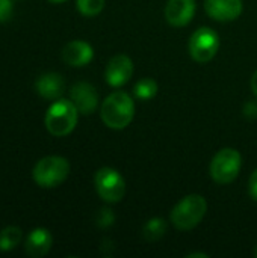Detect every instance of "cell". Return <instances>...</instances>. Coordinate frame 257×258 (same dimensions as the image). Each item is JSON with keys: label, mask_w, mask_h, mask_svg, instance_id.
<instances>
[{"label": "cell", "mask_w": 257, "mask_h": 258, "mask_svg": "<svg viewBox=\"0 0 257 258\" xmlns=\"http://www.w3.org/2000/svg\"><path fill=\"white\" fill-rule=\"evenodd\" d=\"M189 54L195 62L204 63L215 57L220 50V36L211 27L197 29L189 38Z\"/></svg>", "instance_id": "obj_7"}, {"label": "cell", "mask_w": 257, "mask_h": 258, "mask_svg": "<svg viewBox=\"0 0 257 258\" xmlns=\"http://www.w3.org/2000/svg\"><path fill=\"white\" fill-rule=\"evenodd\" d=\"M158 89H159V88H158V83H156L153 79L145 77V79H141V80L135 85L133 92H135L136 98H139V100H151V98L156 97Z\"/></svg>", "instance_id": "obj_17"}, {"label": "cell", "mask_w": 257, "mask_h": 258, "mask_svg": "<svg viewBox=\"0 0 257 258\" xmlns=\"http://www.w3.org/2000/svg\"><path fill=\"white\" fill-rule=\"evenodd\" d=\"M195 0H168L165 6V18L174 27H183L191 23L195 14Z\"/></svg>", "instance_id": "obj_11"}, {"label": "cell", "mask_w": 257, "mask_h": 258, "mask_svg": "<svg viewBox=\"0 0 257 258\" xmlns=\"http://www.w3.org/2000/svg\"><path fill=\"white\" fill-rule=\"evenodd\" d=\"M251 89H253V94L257 97V70L251 77Z\"/></svg>", "instance_id": "obj_23"}, {"label": "cell", "mask_w": 257, "mask_h": 258, "mask_svg": "<svg viewBox=\"0 0 257 258\" xmlns=\"http://www.w3.org/2000/svg\"><path fill=\"white\" fill-rule=\"evenodd\" d=\"M94 186L98 197L106 203H120L126 194V181L123 175L112 168H101L95 172Z\"/></svg>", "instance_id": "obj_6"}, {"label": "cell", "mask_w": 257, "mask_h": 258, "mask_svg": "<svg viewBox=\"0 0 257 258\" xmlns=\"http://www.w3.org/2000/svg\"><path fill=\"white\" fill-rule=\"evenodd\" d=\"M70 174V163L61 156H47L36 162L32 177L39 187L53 189L62 184Z\"/></svg>", "instance_id": "obj_4"}, {"label": "cell", "mask_w": 257, "mask_h": 258, "mask_svg": "<svg viewBox=\"0 0 257 258\" xmlns=\"http://www.w3.org/2000/svg\"><path fill=\"white\" fill-rule=\"evenodd\" d=\"M100 116L106 127L114 130L126 128L135 116L133 98L123 91H115L105 98L100 107Z\"/></svg>", "instance_id": "obj_1"}, {"label": "cell", "mask_w": 257, "mask_h": 258, "mask_svg": "<svg viewBox=\"0 0 257 258\" xmlns=\"http://www.w3.org/2000/svg\"><path fill=\"white\" fill-rule=\"evenodd\" d=\"M133 76V62L126 54H115L106 65L105 79L112 88H120L126 85Z\"/></svg>", "instance_id": "obj_8"}, {"label": "cell", "mask_w": 257, "mask_h": 258, "mask_svg": "<svg viewBox=\"0 0 257 258\" xmlns=\"http://www.w3.org/2000/svg\"><path fill=\"white\" fill-rule=\"evenodd\" d=\"M208 15L215 21H233L241 17L244 5L242 0H204Z\"/></svg>", "instance_id": "obj_10"}, {"label": "cell", "mask_w": 257, "mask_h": 258, "mask_svg": "<svg viewBox=\"0 0 257 258\" xmlns=\"http://www.w3.org/2000/svg\"><path fill=\"white\" fill-rule=\"evenodd\" d=\"M14 5L12 0H0V23L8 21L12 17Z\"/></svg>", "instance_id": "obj_20"}, {"label": "cell", "mask_w": 257, "mask_h": 258, "mask_svg": "<svg viewBox=\"0 0 257 258\" xmlns=\"http://www.w3.org/2000/svg\"><path fill=\"white\" fill-rule=\"evenodd\" d=\"M77 118H79V110L74 106V103L71 100L59 98L48 107L44 122L50 135L62 138L74 130L77 124Z\"/></svg>", "instance_id": "obj_3"}, {"label": "cell", "mask_w": 257, "mask_h": 258, "mask_svg": "<svg viewBox=\"0 0 257 258\" xmlns=\"http://www.w3.org/2000/svg\"><path fill=\"white\" fill-rule=\"evenodd\" d=\"M95 222H97V227H100V228H109L115 222V215L111 209H106V207L100 209V212L97 213Z\"/></svg>", "instance_id": "obj_19"}, {"label": "cell", "mask_w": 257, "mask_h": 258, "mask_svg": "<svg viewBox=\"0 0 257 258\" xmlns=\"http://www.w3.org/2000/svg\"><path fill=\"white\" fill-rule=\"evenodd\" d=\"M36 92L45 100H59L65 91V82L58 73L42 74L35 83Z\"/></svg>", "instance_id": "obj_14"}, {"label": "cell", "mask_w": 257, "mask_h": 258, "mask_svg": "<svg viewBox=\"0 0 257 258\" xmlns=\"http://www.w3.org/2000/svg\"><path fill=\"white\" fill-rule=\"evenodd\" d=\"M70 100L74 103L79 113L91 115V113L95 112V109L98 106V92L91 83L79 82L71 88Z\"/></svg>", "instance_id": "obj_9"}, {"label": "cell", "mask_w": 257, "mask_h": 258, "mask_svg": "<svg viewBox=\"0 0 257 258\" xmlns=\"http://www.w3.org/2000/svg\"><path fill=\"white\" fill-rule=\"evenodd\" d=\"M248 192H250V197L257 201V169L251 174L250 177V181H248Z\"/></svg>", "instance_id": "obj_22"}, {"label": "cell", "mask_w": 257, "mask_h": 258, "mask_svg": "<svg viewBox=\"0 0 257 258\" xmlns=\"http://www.w3.org/2000/svg\"><path fill=\"white\" fill-rule=\"evenodd\" d=\"M167 233V222L162 218H153L150 219L144 228H142V236L148 242H156L162 239Z\"/></svg>", "instance_id": "obj_16"}, {"label": "cell", "mask_w": 257, "mask_h": 258, "mask_svg": "<svg viewBox=\"0 0 257 258\" xmlns=\"http://www.w3.org/2000/svg\"><path fill=\"white\" fill-rule=\"evenodd\" d=\"M242 157L235 148H223L218 151L211 162V177L218 184H229L241 172Z\"/></svg>", "instance_id": "obj_5"}, {"label": "cell", "mask_w": 257, "mask_h": 258, "mask_svg": "<svg viewBox=\"0 0 257 258\" xmlns=\"http://www.w3.org/2000/svg\"><path fill=\"white\" fill-rule=\"evenodd\" d=\"M48 2H52V3H64L67 0H48Z\"/></svg>", "instance_id": "obj_25"}, {"label": "cell", "mask_w": 257, "mask_h": 258, "mask_svg": "<svg viewBox=\"0 0 257 258\" xmlns=\"http://www.w3.org/2000/svg\"><path fill=\"white\" fill-rule=\"evenodd\" d=\"M254 255H256V257H257V248H256V251H254Z\"/></svg>", "instance_id": "obj_26"}, {"label": "cell", "mask_w": 257, "mask_h": 258, "mask_svg": "<svg viewBox=\"0 0 257 258\" xmlns=\"http://www.w3.org/2000/svg\"><path fill=\"white\" fill-rule=\"evenodd\" d=\"M208 212L206 200L198 194H191L182 198L171 210V224L180 231H189L195 228Z\"/></svg>", "instance_id": "obj_2"}, {"label": "cell", "mask_w": 257, "mask_h": 258, "mask_svg": "<svg viewBox=\"0 0 257 258\" xmlns=\"http://www.w3.org/2000/svg\"><path fill=\"white\" fill-rule=\"evenodd\" d=\"M195 257H201V258H208L206 254H198V252H195V254H189L188 258H195Z\"/></svg>", "instance_id": "obj_24"}, {"label": "cell", "mask_w": 257, "mask_h": 258, "mask_svg": "<svg viewBox=\"0 0 257 258\" xmlns=\"http://www.w3.org/2000/svg\"><path fill=\"white\" fill-rule=\"evenodd\" d=\"M92 57H94L92 47L82 39L70 41L62 48V60L70 67H76V68L85 67L92 60Z\"/></svg>", "instance_id": "obj_12"}, {"label": "cell", "mask_w": 257, "mask_h": 258, "mask_svg": "<svg viewBox=\"0 0 257 258\" xmlns=\"http://www.w3.org/2000/svg\"><path fill=\"white\" fill-rule=\"evenodd\" d=\"M23 239V233L17 227H6L0 231V251L8 252L15 249Z\"/></svg>", "instance_id": "obj_15"}, {"label": "cell", "mask_w": 257, "mask_h": 258, "mask_svg": "<svg viewBox=\"0 0 257 258\" xmlns=\"http://www.w3.org/2000/svg\"><path fill=\"white\" fill-rule=\"evenodd\" d=\"M77 11L85 17H95L105 8V0H76Z\"/></svg>", "instance_id": "obj_18"}, {"label": "cell", "mask_w": 257, "mask_h": 258, "mask_svg": "<svg viewBox=\"0 0 257 258\" xmlns=\"http://www.w3.org/2000/svg\"><path fill=\"white\" fill-rule=\"evenodd\" d=\"M242 112H244V116H247L248 119H256L257 118V101H254V100H251V101H247V103H245V106H244V109H242Z\"/></svg>", "instance_id": "obj_21"}, {"label": "cell", "mask_w": 257, "mask_h": 258, "mask_svg": "<svg viewBox=\"0 0 257 258\" xmlns=\"http://www.w3.org/2000/svg\"><path fill=\"white\" fill-rule=\"evenodd\" d=\"M53 245V236L45 228H35L26 239V254L32 258H41L48 254Z\"/></svg>", "instance_id": "obj_13"}]
</instances>
